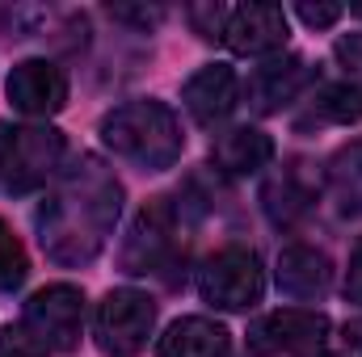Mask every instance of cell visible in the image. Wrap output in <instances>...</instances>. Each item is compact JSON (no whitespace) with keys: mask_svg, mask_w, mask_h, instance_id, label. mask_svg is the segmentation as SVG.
<instances>
[{"mask_svg":"<svg viewBox=\"0 0 362 357\" xmlns=\"http://www.w3.org/2000/svg\"><path fill=\"white\" fill-rule=\"evenodd\" d=\"M181 101H185V109L198 126H219L240 105V80L228 63H206L185 80Z\"/></svg>","mask_w":362,"mask_h":357,"instance_id":"obj_12","label":"cell"},{"mask_svg":"<svg viewBox=\"0 0 362 357\" xmlns=\"http://www.w3.org/2000/svg\"><path fill=\"white\" fill-rule=\"evenodd\" d=\"M177 248H181V210L169 198H156L135 214V223L122 240V269L127 273H160L177 257Z\"/></svg>","mask_w":362,"mask_h":357,"instance_id":"obj_6","label":"cell"},{"mask_svg":"<svg viewBox=\"0 0 362 357\" xmlns=\"http://www.w3.org/2000/svg\"><path fill=\"white\" fill-rule=\"evenodd\" d=\"M189 21L202 38H223V21H228V4H194Z\"/></svg>","mask_w":362,"mask_h":357,"instance_id":"obj_22","label":"cell"},{"mask_svg":"<svg viewBox=\"0 0 362 357\" xmlns=\"http://www.w3.org/2000/svg\"><path fill=\"white\" fill-rule=\"evenodd\" d=\"M101 143L144 169V173H165L181 160L185 135H181V118L156 97H139V101H122L101 118Z\"/></svg>","mask_w":362,"mask_h":357,"instance_id":"obj_2","label":"cell"},{"mask_svg":"<svg viewBox=\"0 0 362 357\" xmlns=\"http://www.w3.org/2000/svg\"><path fill=\"white\" fill-rule=\"evenodd\" d=\"M21 324L51 353H72L85 337V294H81V286H68V282L42 286L38 294H30Z\"/></svg>","mask_w":362,"mask_h":357,"instance_id":"obj_7","label":"cell"},{"mask_svg":"<svg viewBox=\"0 0 362 357\" xmlns=\"http://www.w3.org/2000/svg\"><path fill=\"white\" fill-rule=\"evenodd\" d=\"M30 273V261H25V248L21 240L13 236V227L0 219V290H17Z\"/></svg>","mask_w":362,"mask_h":357,"instance_id":"obj_19","label":"cell"},{"mask_svg":"<svg viewBox=\"0 0 362 357\" xmlns=\"http://www.w3.org/2000/svg\"><path fill=\"white\" fill-rule=\"evenodd\" d=\"M0 357H51V349L25 324H4L0 328Z\"/></svg>","mask_w":362,"mask_h":357,"instance_id":"obj_20","label":"cell"},{"mask_svg":"<svg viewBox=\"0 0 362 357\" xmlns=\"http://www.w3.org/2000/svg\"><path fill=\"white\" fill-rule=\"evenodd\" d=\"M337 63L346 68V80L362 89V34H346L337 42Z\"/></svg>","mask_w":362,"mask_h":357,"instance_id":"obj_23","label":"cell"},{"mask_svg":"<svg viewBox=\"0 0 362 357\" xmlns=\"http://www.w3.org/2000/svg\"><path fill=\"white\" fill-rule=\"evenodd\" d=\"M316 193H320V181L308 173L303 160H295V164L274 169L266 177V185H262V210L270 214L274 227H295L316 206Z\"/></svg>","mask_w":362,"mask_h":357,"instance_id":"obj_13","label":"cell"},{"mask_svg":"<svg viewBox=\"0 0 362 357\" xmlns=\"http://www.w3.org/2000/svg\"><path fill=\"white\" fill-rule=\"evenodd\" d=\"M325 181L341 214H362V139H350L346 147L333 152Z\"/></svg>","mask_w":362,"mask_h":357,"instance_id":"obj_17","label":"cell"},{"mask_svg":"<svg viewBox=\"0 0 362 357\" xmlns=\"http://www.w3.org/2000/svg\"><path fill=\"white\" fill-rule=\"evenodd\" d=\"M211 160L228 177H253L274 160V139L257 126H232L211 143Z\"/></svg>","mask_w":362,"mask_h":357,"instance_id":"obj_15","label":"cell"},{"mask_svg":"<svg viewBox=\"0 0 362 357\" xmlns=\"http://www.w3.org/2000/svg\"><path fill=\"white\" fill-rule=\"evenodd\" d=\"M295 17L303 25H312V30H329V25H337L346 17V8L341 4H295Z\"/></svg>","mask_w":362,"mask_h":357,"instance_id":"obj_24","label":"cell"},{"mask_svg":"<svg viewBox=\"0 0 362 357\" xmlns=\"http://www.w3.org/2000/svg\"><path fill=\"white\" fill-rule=\"evenodd\" d=\"M312 85V68L299 55H270L262 68H253V76L245 80V97L257 114H278L282 105L299 101L303 89Z\"/></svg>","mask_w":362,"mask_h":357,"instance_id":"obj_11","label":"cell"},{"mask_svg":"<svg viewBox=\"0 0 362 357\" xmlns=\"http://www.w3.org/2000/svg\"><path fill=\"white\" fill-rule=\"evenodd\" d=\"M118 214H122V185L114 169H105L97 156H81L68 169H59L34 214L38 244L55 265H89L114 236Z\"/></svg>","mask_w":362,"mask_h":357,"instance_id":"obj_1","label":"cell"},{"mask_svg":"<svg viewBox=\"0 0 362 357\" xmlns=\"http://www.w3.org/2000/svg\"><path fill=\"white\" fill-rule=\"evenodd\" d=\"M312 357H329V353H312Z\"/></svg>","mask_w":362,"mask_h":357,"instance_id":"obj_27","label":"cell"},{"mask_svg":"<svg viewBox=\"0 0 362 357\" xmlns=\"http://www.w3.org/2000/svg\"><path fill=\"white\" fill-rule=\"evenodd\" d=\"M110 17L127 21V25H139V30H152V25L165 21V8L160 4H110Z\"/></svg>","mask_w":362,"mask_h":357,"instance_id":"obj_21","label":"cell"},{"mask_svg":"<svg viewBox=\"0 0 362 357\" xmlns=\"http://www.w3.org/2000/svg\"><path fill=\"white\" fill-rule=\"evenodd\" d=\"M329 341V315L308 307L270 311L249 328V349L262 357H312Z\"/></svg>","mask_w":362,"mask_h":357,"instance_id":"obj_8","label":"cell"},{"mask_svg":"<svg viewBox=\"0 0 362 357\" xmlns=\"http://www.w3.org/2000/svg\"><path fill=\"white\" fill-rule=\"evenodd\" d=\"M232 353V337L219 320L206 315H185L177 324L165 328V337L156 341V357H228Z\"/></svg>","mask_w":362,"mask_h":357,"instance_id":"obj_16","label":"cell"},{"mask_svg":"<svg viewBox=\"0 0 362 357\" xmlns=\"http://www.w3.org/2000/svg\"><path fill=\"white\" fill-rule=\"evenodd\" d=\"M274 282H278V290L286 298H299V303L325 298L329 286H333V261L312 244H291V248L278 253Z\"/></svg>","mask_w":362,"mask_h":357,"instance_id":"obj_14","label":"cell"},{"mask_svg":"<svg viewBox=\"0 0 362 357\" xmlns=\"http://www.w3.org/2000/svg\"><path fill=\"white\" fill-rule=\"evenodd\" d=\"M64 135L47 122H0V193H30L59 177Z\"/></svg>","mask_w":362,"mask_h":357,"instance_id":"obj_3","label":"cell"},{"mask_svg":"<svg viewBox=\"0 0 362 357\" xmlns=\"http://www.w3.org/2000/svg\"><path fill=\"white\" fill-rule=\"evenodd\" d=\"M8 101L21 118H51L68 105V76L51 59H21L8 76Z\"/></svg>","mask_w":362,"mask_h":357,"instance_id":"obj_9","label":"cell"},{"mask_svg":"<svg viewBox=\"0 0 362 357\" xmlns=\"http://www.w3.org/2000/svg\"><path fill=\"white\" fill-rule=\"evenodd\" d=\"M198 294H202V303H211L219 311L257 307L266 294V269L257 261V253L228 244L215 257H206V265L198 269Z\"/></svg>","mask_w":362,"mask_h":357,"instance_id":"obj_4","label":"cell"},{"mask_svg":"<svg viewBox=\"0 0 362 357\" xmlns=\"http://www.w3.org/2000/svg\"><path fill=\"white\" fill-rule=\"evenodd\" d=\"M152 328H156V303H152L144 290L122 286V290H110V294L97 303L93 337H97V349L105 357L144 353Z\"/></svg>","mask_w":362,"mask_h":357,"instance_id":"obj_5","label":"cell"},{"mask_svg":"<svg viewBox=\"0 0 362 357\" xmlns=\"http://www.w3.org/2000/svg\"><path fill=\"white\" fill-rule=\"evenodd\" d=\"M362 118V89H354L350 80H333V85H320L308 101V118L303 126H350Z\"/></svg>","mask_w":362,"mask_h":357,"instance_id":"obj_18","label":"cell"},{"mask_svg":"<svg viewBox=\"0 0 362 357\" xmlns=\"http://www.w3.org/2000/svg\"><path fill=\"white\" fill-rule=\"evenodd\" d=\"M346 298L362 307V240L354 244V253H350V269H346Z\"/></svg>","mask_w":362,"mask_h":357,"instance_id":"obj_25","label":"cell"},{"mask_svg":"<svg viewBox=\"0 0 362 357\" xmlns=\"http://www.w3.org/2000/svg\"><path fill=\"white\" fill-rule=\"evenodd\" d=\"M350 13H354V17H362V4H354V8H350Z\"/></svg>","mask_w":362,"mask_h":357,"instance_id":"obj_26","label":"cell"},{"mask_svg":"<svg viewBox=\"0 0 362 357\" xmlns=\"http://www.w3.org/2000/svg\"><path fill=\"white\" fill-rule=\"evenodd\" d=\"M223 42L236 55L270 59L286 47V13L278 4H236V8H228Z\"/></svg>","mask_w":362,"mask_h":357,"instance_id":"obj_10","label":"cell"}]
</instances>
